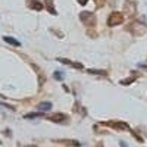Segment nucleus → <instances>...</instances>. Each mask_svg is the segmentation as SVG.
Wrapping results in <instances>:
<instances>
[{"label": "nucleus", "instance_id": "6", "mask_svg": "<svg viewBox=\"0 0 147 147\" xmlns=\"http://www.w3.org/2000/svg\"><path fill=\"white\" fill-rule=\"evenodd\" d=\"M28 5H30L31 9H35V10H41L43 9V5L38 2V0H30Z\"/></svg>", "mask_w": 147, "mask_h": 147}, {"label": "nucleus", "instance_id": "11", "mask_svg": "<svg viewBox=\"0 0 147 147\" xmlns=\"http://www.w3.org/2000/svg\"><path fill=\"white\" fill-rule=\"evenodd\" d=\"M43 115H40V113H28V115H25V119H32V118H41Z\"/></svg>", "mask_w": 147, "mask_h": 147}, {"label": "nucleus", "instance_id": "8", "mask_svg": "<svg viewBox=\"0 0 147 147\" xmlns=\"http://www.w3.org/2000/svg\"><path fill=\"white\" fill-rule=\"evenodd\" d=\"M6 43H9V44H12V46H16V47H19L21 46V43L18 41V40H15V38H12V37H5L3 38Z\"/></svg>", "mask_w": 147, "mask_h": 147}, {"label": "nucleus", "instance_id": "4", "mask_svg": "<svg viewBox=\"0 0 147 147\" xmlns=\"http://www.w3.org/2000/svg\"><path fill=\"white\" fill-rule=\"evenodd\" d=\"M105 125L113 127V128H118V129H122V131H131V128L127 124H124V122H105Z\"/></svg>", "mask_w": 147, "mask_h": 147}, {"label": "nucleus", "instance_id": "10", "mask_svg": "<svg viewBox=\"0 0 147 147\" xmlns=\"http://www.w3.org/2000/svg\"><path fill=\"white\" fill-rule=\"evenodd\" d=\"M88 72H90V74H97V75H106V74H107V72L100 71V69H90Z\"/></svg>", "mask_w": 147, "mask_h": 147}, {"label": "nucleus", "instance_id": "9", "mask_svg": "<svg viewBox=\"0 0 147 147\" xmlns=\"http://www.w3.org/2000/svg\"><path fill=\"white\" fill-rule=\"evenodd\" d=\"M46 6L49 7V10H50L52 15H56V10H55V7H53V0H47V2H46Z\"/></svg>", "mask_w": 147, "mask_h": 147}, {"label": "nucleus", "instance_id": "1", "mask_svg": "<svg viewBox=\"0 0 147 147\" xmlns=\"http://www.w3.org/2000/svg\"><path fill=\"white\" fill-rule=\"evenodd\" d=\"M128 31H129L132 35H143V34L147 31V27L143 25L141 22H132L131 25L128 27Z\"/></svg>", "mask_w": 147, "mask_h": 147}, {"label": "nucleus", "instance_id": "2", "mask_svg": "<svg viewBox=\"0 0 147 147\" xmlns=\"http://www.w3.org/2000/svg\"><path fill=\"white\" fill-rule=\"evenodd\" d=\"M122 22H124V15H122L121 12H112L109 19H107V25L109 27H116Z\"/></svg>", "mask_w": 147, "mask_h": 147}, {"label": "nucleus", "instance_id": "12", "mask_svg": "<svg viewBox=\"0 0 147 147\" xmlns=\"http://www.w3.org/2000/svg\"><path fill=\"white\" fill-rule=\"evenodd\" d=\"M63 77H65L63 72H55V78L56 80H63Z\"/></svg>", "mask_w": 147, "mask_h": 147}, {"label": "nucleus", "instance_id": "14", "mask_svg": "<svg viewBox=\"0 0 147 147\" xmlns=\"http://www.w3.org/2000/svg\"><path fill=\"white\" fill-rule=\"evenodd\" d=\"M97 147H103V146H102V144H99V146H97Z\"/></svg>", "mask_w": 147, "mask_h": 147}, {"label": "nucleus", "instance_id": "13", "mask_svg": "<svg viewBox=\"0 0 147 147\" xmlns=\"http://www.w3.org/2000/svg\"><path fill=\"white\" fill-rule=\"evenodd\" d=\"M87 2H88V0H78V3H80V5H85Z\"/></svg>", "mask_w": 147, "mask_h": 147}, {"label": "nucleus", "instance_id": "3", "mask_svg": "<svg viewBox=\"0 0 147 147\" xmlns=\"http://www.w3.org/2000/svg\"><path fill=\"white\" fill-rule=\"evenodd\" d=\"M80 19L82 21V24H85V25H88V27L96 24V16H94V13H91V12H81Z\"/></svg>", "mask_w": 147, "mask_h": 147}, {"label": "nucleus", "instance_id": "5", "mask_svg": "<svg viewBox=\"0 0 147 147\" xmlns=\"http://www.w3.org/2000/svg\"><path fill=\"white\" fill-rule=\"evenodd\" d=\"M49 119L53 121V122H66V115H63V113H56V115L50 116Z\"/></svg>", "mask_w": 147, "mask_h": 147}, {"label": "nucleus", "instance_id": "7", "mask_svg": "<svg viewBox=\"0 0 147 147\" xmlns=\"http://www.w3.org/2000/svg\"><path fill=\"white\" fill-rule=\"evenodd\" d=\"M37 109H38V110H44V112H46V110H50L52 109V103L43 102V103H40L38 106H37Z\"/></svg>", "mask_w": 147, "mask_h": 147}]
</instances>
